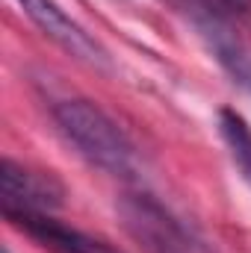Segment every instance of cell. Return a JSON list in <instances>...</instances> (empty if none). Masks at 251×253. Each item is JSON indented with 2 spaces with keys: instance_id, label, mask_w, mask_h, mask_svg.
I'll return each instance as SVG.
<instances>
[{
  "instance_id": "1",
  "label": "cell",
  "mask_w": 251,
  "mask_h": 253,
  "mask_svg": "<svg viewBox=\"0 0 251 253\" xmlns=\"http://www.w3.org/2000/svg\"><path fill=\"white\" fill-rule=\"evenodd\" d=\"M54 118L65 138L98 168L110 174L133 171V144L125 129L116 124L104 109L89 100H63L54 106Z\"/></svg>"
},
{
  "instance_id": "6",
  "label": "cell",
  "mask_w": 251,
  "mask_h": 253,
  "mask_svg": "<svg viewBox=\"0 0 251 253\" xmlns=\"http://www.w3.org/2000/svg\"><path fill=\"white\" fill-rule=\"evenodd\" d=\"M198 15V30L204 33V39L210 42V47L216 50L219 62L225 65L243 85L251 88V47L234 33V27L228 24V15L213 12L207 6H195Z\"/></svg>"
},
{
  "instance_id": "8",
  "label": "cell",
  "mask_w": 251,
  "mask_h": 253,
  "mask_svg": "<svg viewBox=\"0 0 251 253\" xmlns=\"http://www.w3.org/2000/svg\"><path fill=\"white\" fill-rule=\"evenodd\" d=\"M198 6H207L213 12H222V15H231V12H251V0H198Z\"/></svg>"
},
{
  "instance_id": "5",
  "label": "cell",
  "mask_w": 251,
  "mask_h": 253,
  "mask_svg": "<svg viewBox=\"0 0 251 253\" xmlns=\"http://www.w3.org/2000/svg\"><path fill=\"white\" fill-rule=\"evenodd\" d=\"M6 221H12L27 236H33L36 242H42L45 248L57 253H127L116 245H110V242H104V239H98V236L65 227V224L54 221L51 215H42V212H15V215H6Z\"/></svg>"
},
{
  "instance_id": "7",
  "label": "cell",
  "mask_w": 251,
  "mask_h": 253,
  "mask_svg": "<svg viewBox=\"0 0 251 253\" xmlns=\"http://www.w3.org/2000/svg\"><path fill=\"white\" fill-rule=\"evenodd\" d=\"M219 129L222 138L234 156V162L240 165L243 177L251 183V126L243 115H237L234 109H222L219 112Z\"/></svg>"
},
{
  "instance_id": "9",
  "label": "cell",
  "mask_w": 251,
  "mask_h": 253,
  "mask_svg": "<svg viewBox=\"0 0 251 253\" xmlns=\"http://www.w3.org/2000/svg\"><path fill=\"white\" fill-rule=\"evenodd\" d=\"M3 253H9V251H6V248H3Z\"/></svg>"
},
{
  "instance_id": "3",
  "label": "cell",
  "mask_w": 251,
  "mask_h": 253,
  "mask_svg": "<svg viewBox=\"0 0 251 253\" xmlns=\"http://www.w3.org/2000/svg\"><path fill=\"white\" fill-rule=\"evenodd\" d=\"M0 203L3 215L15 212H54L65 203V186L51 171H36L12 159L0 162Z\"/></svg>"
},
{
  "instance_id": "2",
  "label": "cell",
  "mask_w": 251,
  "mask_h": 253,
  "mask_svg": "<svg viewBox=\"0 0 251 253\" xmlns=\"http://www.w3.org/2000/svg\"><path fill=\"white\" fill-rule=\"evenodd\" d=\"M127 233L148 253H192L184 227L151 197V194H125L119 203Z\"/></svg>"
},
{
  "instance_id": "4",
  "label": "cell",
  "mask_w": 251,
  "mask_h": 253,
  "mask_svg": "<svg viewBox=\"0 0 251 253\" xmlns=\"http://www.w3.org/2000/svg\"><path fill=\"white\" fill-rule=\"evenodd\" d=\"M18 3L24 6V12L30 15V21L48 39H54L60 47H65L71 56H77V59H83V62H89V65H107L104 47L80 24H74L54 0H18Z\"/></svg>"
}]
</instances>
